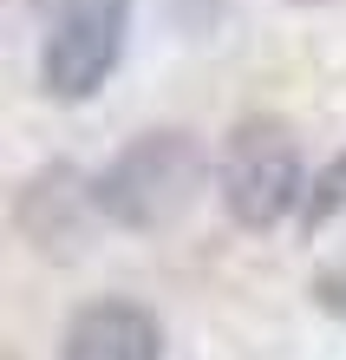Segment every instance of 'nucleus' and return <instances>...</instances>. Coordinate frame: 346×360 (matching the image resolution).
<instances>
[{
	"mask_svg": "<svg viewBox=\"0 0 346 360\" xmlns=\"http://www.w3.org/2000/svg\"><path fill=\"white\" fill-rule=\"evenodd\" d=\"M203 144L189 131H144L92 177L98 217L118 229H170L203 190Z\"/></svg>",
	"mask_w": 346,
	"mask_h": 360,
	"instance_id": "1",
	"label": "nucleus"
},
{
	"mask_svg": "<svg viewBox=\"0 0 346 360\" xmlns=\"http://www.w3.org/2000/svg\"><path fill=\"white\" fill-rule=\"evenodd\" d=\"M33 7H39V13H53V7H66V0H33Z\"/></svg>",
	"mask_w": 346,
	"mask_h": 360,
	"instance_id": "8",
	"label": "nucleus"
},
{
	"mask_svg": "<svg viewBox=\"0 0 346 360\" xmlns=\"http://www.w3.org/2000/svg\"><path fill=\"white\" fill-rule=\"evenodd\" d=\"M131 33V0H66L53 7V33L39 46V92L46 98H92L118 66Z\"/></svg>",
	"mask_w": 346,
	"mask_h": 360,
	"instance_id": "3",
	"label": "nucleus"
},
{
	"mask_svg": "<svg viewBox=\"0 0 346 360\" xmlns=\"http://www.w3.org/2000/svg\"><path fill=\"white\" fill-rule=\"evenodd\" d=\"M340 203H346V158H333L327 171L314 177V190L300 197V229L314 236V229L327 223V217H340Z\"/></svg>",
	"mask_w": 346,
	"mask_h": 360,
	"instance_id": "6",
	"label": "nucleus"
},
{
	"mask_svg": "<svg viewBox=\"0 0 346 360\" xmlns=\"http://www.w3.org/2000/svg\"><path fill=\"white\" fill-rule=\"evenodd\" d=\"M215 190L222 210L242 229H274L288 210H300V138L288 118L255 112L222 138V164H215Z\"/></svg>",
	"mask_w": 346,
	"mask_h": 360,
	"instance_id": "2",
	"label": "nucleus"
},
{
	"mask_svg": "<svg viewBox=\"0 0 346 360\" xmlns=\"http://www.w3.org/2000/svg\"><path fill=\"white\" fill-rule=\"evenodd\" d=\"M59 360H164V328L138 302H92L72 314Z\"/></svg>",
	"mask_w": 346,
	"mask_h": 360,
	"instance_id": "5",
	"label": "nucleus"
},
{
	"mask_svg": "<svg viewBox=\"0 0 346 360\" xmlns=\"http://www.w3.org/2000/svg\"><path fill=\"white\" fill-rule=\"evenodd\" d=\"M92 217H98V197H92V184H85L72 164L39 171L27 184V197H20V229H27V243L39 256H79Z\"/></svg>",
	"mask_w": 346,
	"mask_h": 360,
	"instance_id": "4",
	"label": "nucleus"
},
{
	"mask_svg": "<svg viewBox=\"0 0 346 360\" xmlns=\"http://www.w3.org/2000/svg\"><path fill=\"white\" fill-rule=\"evenodd\" d=\"M294 7H327V0H294Z\"/></svg>",
	"mask_w": 346,
	"mask_h": 360,
	"instance_id": "9",
	"label": "nucleus"
},
{
	"mask_svg": "<svg viewBox=\"0 0 346 360\" xmlns=\"http://www.w3.org/2000/svg\"><path fill=\"white\" fill-rule=\"evenodd\" d=\"M314 302L346 321V262H340V269H327V275H314Z\"/></svg>",
	"mask_w": 346,
	"mask_h": 360,
	"instance_id": "7",
	"label": "nucleus"
}]
</instances>
